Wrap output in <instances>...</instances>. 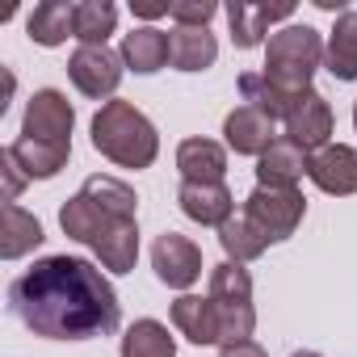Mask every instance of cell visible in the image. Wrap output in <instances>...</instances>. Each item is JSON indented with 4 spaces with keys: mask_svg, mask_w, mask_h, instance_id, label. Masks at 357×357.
I'll list each match as a JSON object with an SVG mask.
<instances>
[{
    "mask_svg": "<svg viewBox=\"0 0 357 357\" xmlns=\"http://www.w3.org/2000/svg\"><path fill=\"white\" fill-rule=\"evenodd\" d=\"M13 315L47 340H93L118 332L122 303L109 278L84 257H43L9 286Z\"/></svg>",
    "mask_w": 357,
    "mask_h": 357,
    "instance_id": "6da1fadb",
    "label": "cell"
},
{
    "mask_svg": "<svg viewBox=\"0 0 357 357\" xmlns=\"http://www.w3.org/2000/svg\"><path fill=\"white\" fill-rule=\"evenodd\" d=\"M93 147L109 160V164H118V168H151L155 164V155H160V135H155V126H151V118L139 109V105H130V101H105L97 114H93Z\"/></svg>",
    "mask_w": 357,
    "mask_h": 357,
    "instance_id": "7a4b0ae2",
    "label": "cell"
},
{
    "mask_svg": "<svg viewBox=\"0 0 357 357\" xmlns=\"http://www.w3.org/2000/svg\"><path fill=\"white\" fill-rule=\"evenodd\" d=\"M324 38H319V30H311V26H282V30H273L269 34V43H265V76L273 80V84H286V89H298V93H311V80H315V72L324 68Z\"/></svg>",
    "mask_w": 357,
    "mask_h": 357,
    "instance_id": "3957f363",
    "label": "cell"
},
{
    "mask_svg": "<svg viewBox=\"0 0 357 357\" xmlns=\"http://www.w3.org/2000/svg\"><path fill=\"white\" fill-rule=\"evenodd\" d=\"M206 298L215 303L223 344L252 340L257 307H252V278H248L244 265H236V261H219V265L211 269V290H206ZM223 344H219V349H223Z\"/></svg>",
    "mask_w": 357,
    "mask_h": 357,
    "instance_id": "277c9868",
    "label": "cell"
},
{
    "mask_svg": "<svg viewBox=\"0 0 357 357\" xmlns=\"http://www.w3.org/2000/svg\"><path fill=\"white\" fill-rule=\"evenodd\" d=\"M244 215L257 223V231L269 244H282L298 231L303 215H307V198L303 190H273V185H257L244 198Z\"/></svg>",
    "mask_w": 357,
    "mask_h": 357,
    "instance_id": "5b68a950",
    "label": "cell"
},
{
    "mask_svg": "<svg viewBox=\"0 0 357 357\" xmlns=\"http://www.w3.org/2000/svg\"><path fill=\"white\" fill-rule=\"evenodd\" d=\"M122 55H114L109 47H76L68 59V76L76 84V93H84L89 101H114L118 84H122Z\"/></svg>",
    "mask_w": 357,
    "mask_h": 357,
    "instance_id": "8992f818",
    "label": "cell"
},
{
    "mask_svg": "<svg viewBox=\"0 0 357 357\" xmlns=\"http://www.w3.org/2000/svg\"><path fill=\"white\" fill-rule=\"evenodd\" d=\"M151 269L168 290L190 294V286L202 278V248L181 231H160L151 244Z\"/></svg>",
    "mask_w": 357,
    "mask_h": 357,
    "instance_id": "52a82bcc",
    "label": "cell"
},
{
    "mask_svg": "<svg viewBox=\"0 0 357 357\" xmlns=\"http://www.w3.org/2000/svg\"><path fill=\"white\" fill-rule=\"evenodd\" d=\"M72 126H76V109L59 89H38L26 101V118H22V135L26 139H43V143H72Z\"/></svg>",
    "mask_w": 357,
    "mask_h": 357,
    "instance_id": "ba28073f",
    "label": "cell"
},
{
    "mask_svg": "<svg viewBox=\"0 0 357 357\" xmlns=\"http://www.w3.org/2000/svg\"><path fill=\"white\" fill-rule=\"evenodd\" d=\"M278 139H282V135H278V122H273L269 114H261L257 105H236V109L223 118V143H227V151H236V155L261 160Z\"/></svg>",
    "mask_w": 357,
    "mask_h": 357,
    "instance_id": "9c48e42d",
    "label": "cell"
},
{
    "mask_svg": "<svg viewBox=\"0 0 357 357\" xmlns=\"http://www.w3.org/2000/svg\"><path fill=\"white\" fill-rule=\"evenodd\" d=\"M223 13H227V26H231V43L240 51H252V47L269 43L278 22L294 17V5H252V0H231Z\"/></svg>",
    "mask_w": 357,
    "mask_h": 357,
    "instance_id": "30bf717a",
    "label": "cell"
},
{
    "mask_svg": "<svg viewBox=\"0 0 357 357\" xmlns=\"http://www.w3.org/2000/svg\"><path fill=\"white\" fill-rule=\"evenodd\" d=\"M176 202H181L185 219H194L202 227H215V231L236 215V198H231L227 181H181Z\"/></svg>",
    "mask_w": 357,
    "mask_h": 357,
    "instance_id": "8fae6325",
    "label": "cell"
},
{
    "mask_svg": "<svg viewBox=\"0 0 357 357\" xmlns=\"http://www.w3.org/2000/svg\"><path fill=\"white\" fill-rule=\"evenodd\" d=\"M307 176L315 181V190L332 194V198H349L357 194V147L349 143H328L311 155Z\"/></svg>",
    "mask_w": 357,
    "mask_h": 357,
    "instance_id": "7c38bea8",
    "label": "cell"
},
{
    "mask_svg": "<svg viewBox=\"0 0 357 357\" xmlns=\"http://www.w3.org/2000/svg\"><path fill=\"white\" fill-rule=\"evenodd\" d=\"M240 97H244V105H257V109L269 114L273 122H290V118L303 109V101L315 97V89H311V93H298V89L273 84L265 72H244V76H240Z\"/></svg>",
    "mask_w": 357,
    "mask_h": 357,
    "instance_id": "4fadbf2b",
    "label": "cell"
},
{
    "mask_svg": "<svg viewBox=\"0 0 357 357\" xmlns=\"http://www.w3.org/2000/svg\"><path fill=\"white\" fill-rule=\"evenodd\" d=\"M118 223H130V219H118V215H109V211H101L93 198H84V194H76V198H68L63 206H59V227H63V236L68 240H76V244H97V240H105Z\"/></svg>",
    "mask_w": 357,
    "mask_h": 357,
    "instance_id": "5bb4252c",
    "label": "cell"
},
{
    "mask_svg": "<svg viewBox=\"0 0 357 357\" xmlns=\"http://www.w3.org/2000/svg\"><path fill=\"white\" fill-rule=\"evenodd\" d=\"M307 168H311V155L298 147V143H290L286 135L257 160V185H273V190H298V181L307 176Z\"/></svg>",
    "mask_w": 357,
    "mask_h": 357,
    "instance_id": "9a60e30c",
    "label": "cell"
},
{
    "mask_svg": "<svg viewBox=\"0 0 357 357\" xmlns=\"http://www.w3.org/2000/svg\"><path fill=\"white\" fill-rule=\"evenodd\" d=\"M118 55L135 76H155L164 63H172V38L155 26H135L130 34H122Z\"/></svg>",
    "mask_w": 357,
    "mask_h": 357,
    "instance_id": "2e32d148",
    "label": "cell"
},
{
    "mask_svg": "<svg viewBox=\"0 0 357 357\" xmlns=\"http://www.w3.org/2000/svg\"><path fill=\"white\" fill-rule=\"evenodd\" d=\"M176 168L181 181H223L227 176V143L219 139H181L176 143Z\"/></svg>",
    "mask_w": 357,
    "mask_h": 357,
    "instance_id": "e0dca14e",
    "label": "cell"
},
{
    "mask_svg": "<svg viewBox=\"0 0 357 357\" xmlns=\"http://www.w3.org/2000/svg\"><path fill=\"white\" fill-rule=\"evenodd\" d=\"M172 328L181 332L190 344H198V349H206V344H223V336H219V315H215V303L206 298V294H181L172 303Z\"/></svg>",
    "mask_w": 357,
    "mask_h": 357,
    "instance_id": "ac0fdd59",
    "label": "cell"
},
{
    "mask_svg": "<svg viewBox=\"0 0 357 357\" xmlns=\"http://www.w3.org/2000/svg\"><path fill=\"white\" fill-rule=\"evenodd\" d=\"M332 126H336L332 105L315 93V97H307V101H303V109L286 122V139H290V143H298L307 155H315L319 147H328V143H332Z\"/></svg>",
    "mask_w": 357,
    "mask_h": 357,
    "instance_id": "d6986e66",
    "label": "cell"
},
{
    "mask_svg": "<svg viewBox=\"0 0 357 357\" xmlns=\"http://www.w3.org/2000/svg\"><path fill=\"white\" fill-rule=\"evenodd\" d=\"M9 151H13V160L22 164V172L30 181H51L72 160V143H43V139H26V135H17L9 143Z\"/></svg>",
    "mask_w": 357,
    "mask_h": 357,
    "instance_id": "ffe728a7",
    "label": "cell"
},
{
    "mask_svg": "<svg viewBox=\"0 0 357 357\" xmlns=\"http://www.w3.org/2000/svg\"><path fill=\"white\" fill-rule=\"evenodd\" d=\"M26 34L38 47H63L68 38H76V5H68V0H43L26 17Z\"/></svg>",
    "mask_w": 357,
    "mask_h": 357,
    "instance_id": "44dd1931",
    "label": "cell"
},
{
    "mask_svg": "<svg viewBox=\"0 0 357 357\" xmlns=\"http://www.w3.org/2000/svg\"><path fill=\"white\" fill-rule=\"evenodd\" d=\"M324 68L336 76V80H357V9H344L328 34V47H324Z\"/></svg>",
    "mask_w": 357,
    "mask_h": 357,
    "instance_id": "7402d4cb",
    "label": "cell"
},
{
    "mask_svg": "<svg viewBox=\"0 0 357 357\" xmlns=\"http://www.w3.org/2000/svg\"><path fill=\"white\" fill-rule=\"evenodd\" d=\"M0 223H5V231H0V257L5 261H22L26 252H34L47 236H43V223L22 211L17 202H9L5 211H0Z\"/></svg>",
    "mask_w": 357,
    "mask_h": 357,
    "instance_id": "603a6c76",
    "label": "cell"
},
{
    "mask_svg": "<svg viewBox=\"0 0 357 357\" xmlns=\"http://www.w3.org/2000/svg\"><path fill=\"white\" fill-rule=\"evenodd\" d=\"M172 68L176 72H206L219 59V38L211 30H190V26H176L172 34Z\"/></svg>",
    "mask_w": 357,
    "mask_h": 357,
    "instance_id": "cb8c5ba5",
    "label": "cell"
},
{
    "mask_svg": "<svg viewBox=\"0 0 357 357\" xmlns=\"http://www.w3.org/2000/svg\"><path fill=\"white\" fill-rule=\"evenodd\" d=\"M219 244H223L227 261H236V265L261 261V257H265V248H269V240L257 231V223H252L244 211H236V215L219 227Z\"/></svg>",
    "mask_w": 357,
    "mask_h": 357,
    "instance_id": "d4e9b609",
    "label": "cell"
},
{
    "mask_svg": "<svg viewBox=\"0 0 357 357\" xmlns=\"http://www.w3.org/2000/svg\"><path fill=\"white\" fill-rule=\"evenodd\" d=\"M93 252H97V265L105 273H130L135 261H139V223L135 219L130 223H118L105 240L93 244Z\"/></svg>",
    "mask_w": 357,
    "mask_h": 357,
    "instance_id": "484cf974",
    "label": "cell"
},
{
    "mask_svg": "<svg viewBox=\"0 0 357 357\" xmlns=\"http://www.w3.org/2000/svg\"><path fill=\"white\" fill-rule=\"evenodd\" d=\"M122 357H176V340L160 319H135L122 332Z\"/></svg>",
    "mask_w": 357,
    "mask_h": 357,
    "instance_id": "4316f807",
    "label": "cell"
},
{
    "mask_svg": "<svg viewBox=\"0 0 357 357\" xmlns=\"http://www.w3.org/2000/svg\"><path fill=\"white\" fill-rule=\"evenodd\" d=\"M80 194L93 198L101 211H109L118 219H135V211H139V194L122 181V176H109V172H93L89 181L80 185Z\"/></svg>",
    "mask_w": 357,
    "mask_h": 357,
    "instance_id": "83f0119b",
    "label": "cell"
},
{
    "mask_svg": "<svg viewBox=\"0 0 357 357\" xmlns=\"http://www.w3.org/2000/svg\"><path fill=\"white\" fill-rule=\"evenodd\" d=\"M118 30V5L109 0H80L76 5V43L80 47H105Z\"/></svg>",
    "mask_w": 357,
    "mask_h": 357,
    "instance_id": "f1b7e54d",
    "label": "cell"
},
{
    "mask_svg": "<svg viewBox=\"0 0 357 357\" xmlns=\"http://www.w3.org/2000/svg\"><path fill=\"white\" fill-rule=\"evenodd\" d=\"M168 17L190 30H211V22L219 17V5L215 0H176V5H168Z\"/></svg>",
    "mask_w": 357,
    "mask_h": 357,
    "instance_id": "f546056e",
    "label": "cell"
},
{
    "mask_svg": "<svg viewBox=\"0 0 357 357\" xmlns=\"http://www.w3.org/2000/svg\"><path fill=\"white\" fill-rule=\"evenodd\" d=\"M0 172H5V206H9V202H17V194L26 190V181H30V176L22 172V164L13 160V151H9V147L0 151Z\"/></svg>",
    "mask_w": 357,
    "mask_h": 357,
    "instance_id": "4dcf8cb0",
    "label": "cell"
},
{
    "mask_svg": "<svg viewBox=\"0 0 357 357\" xmlns=\"http://www.w3.org/2000/svg\"><path fill=\"white\" fill-rule=\"evenodd\" d=\"M219 357H269V353H265V344H257V340H240V344H223Z\"/></svg>",
    "mask_w": 357,
    "mask_h": 357,
    "instance_id": "1f68e13d",
    "label": "cell"
},
{
    "mask_svg": "<svg viewBox=\"0 0 357 357\" xmlns=\"http://www.w3.org/2000/svg\"><path fill=\"white\" fill-rule=\"evenodd\" d=\"M130 13L143 17V22H155V17H168V5H143V0H130Z\"/></svg>",
    "mask_w": 357,
    "mask_h": 357,
    "instance_id": "d6a6232c",
    "label": "cell"
},
{
    "mask_svg": "<svg viewBox=\"0 0 357 357\" xmlns=\"http://www.w3.org/2000/svg\"><path fill=\"white\" fill-rule=\"evenodd\" d=\"M290 357H324V353H315V349H298V353H290Z\"/></svg>",
    "mask_w": 357,
    "mask_h": 357,
    "instance_id": "836d02e7",
    "label": "cell"
},
{
    "mask_svg": "<svg viewBox=\"0 0 357 357\" xmlns=\"http://www.w3.org/2000/svg\"><path fill=\"white\" fill-rule=\"evenodd\" d=\"M353 126H357V101H353Z\"/></svg>",
    "mask_w": 357,
    "mask_h": 357,
    "instance_id": "e575fe53",
    "label": "cell"
}]
</instances>
